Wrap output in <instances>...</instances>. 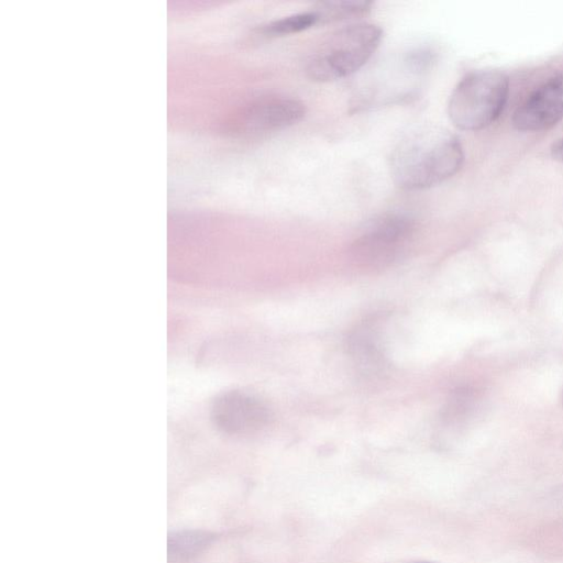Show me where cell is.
I'll return each mask as SVG.
<instances>
[{"label": "cell", "mask_w": 563, "mask_h": 563, "mask_svg": "<svg viewBox=\"0 0 563 563\" xmlns=\"http://www.w3.org/2000/svg\"><path fill=\"white\" fill-rule=\"evenodd\" d=\"M463 159V148L454 134L438 126H421L407 133L395 146L390 174L404 189H426L456 174Z\"/></svg>", "instance_id": "cell-1"}, {"label": "cell", "mask_w": 563, "mask_h": 563, "mask_svg": "<svg viewBox=\"0 0 563 563\" xmlns=\"http://www.w3.org/2000/svg\"><path fill=\"white\" fill-rule=\"evenodd\" d=\"M379 26L357 23L345 26L327 38L311 55L306 71L314 81H332L362 68L382 40Z\"/></svg>", "instance_id": "cell-2"}, {"label": "cell", "mask_w": 563, "mask_h": 563, "mask_svg": "<svg viewBox=\"0 0 563 563\" xmlns=\"http://www.w3.org/2000/svg\"><path fill=\"white\" fill-rule=\"evenodd\" d=\"M508 91L509 80L503 71L486 69L470 73L450 97L449 118L460 130H482L499 117Z\"/></svg>", "instance_id": "cell-3"}, {"label": "cell", "mask_w": 563, "mask_h": 563, "mask_svg": "<svg viewBox=\"0 0 563 563\" xmlns=\"http://www.w3.org/2000/svg\"><path fill=\"white\" fill-rule=\"evenodd\" d=\"M416 223L402 212H386L369 221L353 241L352 262L365 269H382L400 260L413 241Z\"/></svg>", "instance_id": "cell-4"}, {"label": "cell", "mask_w": 563, "mask_h": 563, "mask_svg": "<svg viewBox=\"0 0 563 563\" xmlns=\"http://www.w3.org/2000/svg\"><path fill=\"white\" fill-rule=\"evenodd\" d=\"M210 417L223 433L250 435L267 427L272 413L258 397L240 389H231L213 399Z\"/></svg>", "instance_id": "cell-5"}, {"label": "cell", "mask_w": 563, "mask_h": 563, "mask_svg": "<svg viewBox=\"0 0 563 563\" xmlns=\"http://www.w3.org/2000/svg\"><path fill=\"white\" fill-rule=\"evenodd\" d=\"M306 113L302 102L288 97H265L243 107L233 118L232 130L261 134L284 130L298 123Z\"/></svg>", "instance_id": "cell-6"}, {"label": "cell", "mask_w": 563, "mask_h": 563, "mask_svg": "<svg viewBox=\"0 0 563 563\" xmlns=\"http://www.w3.org/2000/svg\"><path fill=\"white\" fill-rule=\"evenodd\" d=\"M563 117V74L537 88L518 107L512 124L519 131H541L554 125Z\"/></svg>", "instance_id": "cell-7"}, {"label": "cell", "mask_w": 563, "mask_h": 563, "mask_svg": "<svg viewBox=\"0 0 563 563\" xmlns=\"http://www.w3.org/2000/svg\"><path fill=\"white\" fill-rule=\"evenodd\" d=\"M347 350L362 374L375 375L384 371L386 361L373 322L358 325L350 334Z\"/></svg>", "instance_id": "cell-8"}, {"label": "cell", "mask_w": 563, "mask_h": 563, "mask_svg": "<svg viewBox=\"0 0 563 563\" xmlns=\"http://www.w3.org/2000/svg\"><path fill=\"white\" fill-rule=\"evenodd\" d=\"M214 537L205 530L181 529L170 531L167 536L168 563H187L200 555L213 541Z\"/></svg>", "instance_id": "cell-9"}, {"label": "cell", "mask_w": 563, "mask_h": 563, "mask_svg": "<svg viewBox=\"0 0 563 563\" xmlns=\"http://www.w3.org/2000/svg\"><path fill=\"white\" fill-rule=\"evenodd\" d=\"M372 4L371 1L363 0L323 1L317 3L312 11L318 23H327L361 15L367 12Z\"/></svg>", "instance_id": "cell-10"}, {"label": "cell", "mask_w": 563, "mask_h": 563, "mask_svg": "<svg viewBox=\"0 0 563 563\" xmlns=\"http://www.w3.org/2000/svg\"><path fill=\"white\" fill-rule=\"evenodd\" d=\"M317 23V16L311 10L275 20L264 25L262 31L265 34L273 36L289 35L305 31Z\"/></svg>", "instance_id": "cell-11"}, {"label": "cell", "mask_w": 563, "mask_h": 563, "mask_svg": "<svg viewBox=\"0 0 563 563\" xmlns=\"http://www.w3.org/2000/svg\"><path fill=\"white\" fill-rule=\"evenodd\" d=\"M432 59V52L428 48L420 47L407 53L405 57V65L408 70L418 75L428 69Z\"/></svg>", "instance_id": "cell-12"}, {"label": "cell", "mask_w": 563, "mask_h": 563, "mask_svg": "<svg viewBox=\"0 0 563 563\" xmlns=\"http://www.w3.org/2000/svg\"><path fill=\"white\" fill-rule=\"evenodd\" d=\"M551 154L555 161L563 163V137L553 143Z\"/></svg>", "instance_id": "cell-13"}, {"label": "cell", "mask_w": 563, "mask_h": 563, "mask_svg": "<svg viewBox=\"0 0 563 563\" xmlns=\"http://www.w3.org/2000/svg\"><path fill=\"white\" fill-rule=\"evenodd\" d=\"M411 563H435V562H430V561H417V562H411Z\"/></svg>", "instance_id": "cell-14"}]
</instances>
